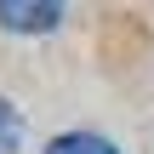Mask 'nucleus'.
<instances>
[{"mask_svg":"<svg viewBox=\"0 0 154 154\" xmlns=\"http://www.w3.org/2000/svg\"><path fill=\"white\" fill-rule=\"evenodd\" d=\"M69 0H0V23L11 34H51Z\"/></svg>","mask_w":154,"mask_h":154,"instance_id":"1","label":"nucleus"},{"mask_svg":"<svg viewBox=\"0 0 154 154\" xmlns=\"http://www.w3.org/2000/svg\"><path fill=\"white\" fill-rule=\"evenodd\" d=\"M46 154H120V149L109 137H97V131H63V137H51Z\"/></svg>","mask_w":154,"mask_h":154,"instance_id":"2","label":"nucleus"},{"mask_svg":"<svg viewBox=\"0 0 154 154\" xmlns=\"http://www.w3.org/2000/svg\"><path fill=\"white\" fill-rule=\"evenodd\" d=\"M23 149V114L0 97V154H17Z\"/></svg>","mask_w":154,"mask_h":154,"instance_id":"3","label":"nucleus"}]
</instances>
